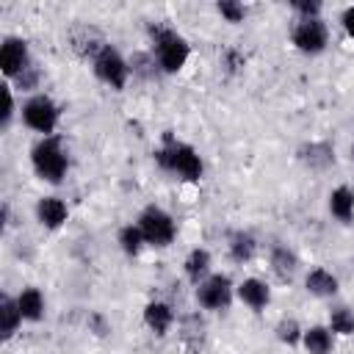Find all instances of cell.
<instances>
[{
    "label": "cell",
    "instance_id": "obj_1",
    "mask_svg": "<svg viewBox=\"0 0 354 354\" xmlns=\"http://www.w3.org/2000/svg\"><path fill=\"white\" fill-rule=\"evenodd\" d=\"M155 160L160 163V169L177 174L180 180H188V183H196L202 177V171H205V163H202L199 152L191 144L174 141L171 136H166L163 147L155 149Z\"/></svg>",
    "mask_w": 354,
    "mask_h": 354
},
{
    "label": "cell",
    "instance_id": "obj_2",
    "mask_svg": "<svg viewBox=\"0 0 354 354\" xmlns=\"http://www.w3.org/2000/svg\"><path fill=\"white\" fill-rule=\"evenodd\" d=\"M30 163H33V171L44 180V183H53L58 185L66 171H69V155L61 144V138L55 136H47V138H39L30 149Z\"/></svg>",
    "mask_w": 354,
    "mask_h": 354
},
{
    "label": "cell",
    "instance_id": "obj_3",
    "mask_svg": "<svg viewBox=\"0 0 354 354\" xmlns=\"http://www.w3.org/2000/svg\"><path fill=\"white\" fill-rule=\"evenodd\" d=\"M149 36H152V47H155V61H158V66L163 72L174 75V72H180L188 64L191 44H188L185 36H180L171 28H160V25H152Z\"/></svg>",
    "mask_w": 354,
    "mask_h": 354
},
{
    "label": "cell",
    "instance_id": "obj_4",
    "mask_svg": "<svg viewBox=\"0 0 354 354\" xmlns=\"http://www.w3.org/2000/svg\"><path fill=\"white\" fill-rule=\"evenodd\" d=\"M22 122L33 130V133H39L41 138H47V136H53L55 133V127H58V122H61V108H58V102L53 100V97H47V94H30L25 102H22Z\"/></svg>",
    "mask_w": 354,
    "mask_h": 354
},
{
    "label": "cell",
    "instance_id": "obj_5",
    "mask_svg": "<svg viewBox=\"0 0 354 354\" xmlns=\"http://www.w3.org/2000/svg\"><path fill=\"white\" fill-rule=\"evenodd\" d=\"M136 224L141 227V232H144V238H147V246L163 249V246L174 243V238H177V221H174V216H171L169 210L158 207V205L144 207V210L138 213V221H136Z\"/></svg>",
    "mask_w": 354,
    "mask_h": 354
},
{
    "label": "cell",
    "instance_id": "obj_6",
    "mask_svg": "<svg viewBox=\"0 0 354 354\" xmlns=\"http://www.w3.org/2000/svg\"><path fill=\"white\" fill-rule=\"evenodd\" d=\"M91 69L97 75V80H102L105 86H111L113 91H122L127 86L130 77V64L122 58V53L111 44H102L97 50V55L91 58Z\"/></svg>",
    "mask_w": 354,
    "mask_h": 354
},
{
    "label": "cell",
    "instance_id": "obj_7",
    "mask_svg": "<svg viewBox=\"0 0 354 354\" xmlns=\"http://www.w3.org/2000/svg\"><path fill=\"white\" fill-rule=\"evenodd\" d=\"M232 282L227 274H210L205 282L196 285V301L202 310H227L232 301Z\"/></svg>",
    "mask_w": 354,
    "mask_h": 354
},
{
    "label": "cell",
    "instance_id": "obj_8",
    "mask_svg": "<svg viewBox=\"0 0 354 354\" xmlns=\"http://www.w3.org/2000/svg\"><path fill=\"white\" fill-rule=\"evenodd\" d=\"M290 39H293L296 50H301L307 55H318L329 44V30H326L324 19H299Z\"/></svg>",
    "mask_w": 354,
    "mask_h": 354
},
{
    "label": "cell",
    "instance_id": "obj_9",
    "mask_svg": "<svg viewBox=\"0 0 354 354\" xmlns=\"http://www.w3.org/2000/svg\"><path fill=\"white\" fill-rule=\"evenodd\" d=\"M0 69L8 80H17L25 69H30V50L28 41L19 36H6L0 44Z\"/></svg>",
    "mask_w": 354,
    "mask_h": 354
},
{
    "label": "cell",
    "instance_id": "obj_10",
    "mask_svg": "<svg viewBox=\"0 0 354 354\" xmlns=\"http://www.w3.org/2000/svg\"><path fill=\"white\" fill-rule=\"evenodd\" d=\"M36 218L47 230H61L66 224V218H69V207L58 196H41L36 202Z\"/></svg>",
    "mask_w": 354,
    "mask_h": 354
},
{
    "label": "cell",
    "instance_id": "obj_11",
    "mask_svg": "<svg viewBox=\"0 0 354 354\" xmlns=\"http://www.w3.org/2000/svg\"><path fill=\"white\" fill-rule=\"evenodd\" d=\"M235 293H238V299H241L249 310H254V313L266 310L268 301H271V288H268L263 279H257V277H246V279L235 288Z\"/></svg>",
    "mask_w": 354,
    "mask_h": 354
},
{
    "label": "cell",
    "instance_id": "obj_12",
    "mask_svg": "<svg viewBox=\"0 0 354 354\" xmlns=\"http://www.w3.org/2000/svg\"><path fill=\"white\" fill-rule=\"evenodd\" d=\"M304 288H307V293H313V296H318V299H332V296L340 290V282H337V277H335L329 268L315 266V268L307 271Z\"/></svg>",
    "mask_w": 354,
    "mask_h": 354
},
{
    "label": "cell",
    "instance_id": "obj_13",
    "mask_svg": "<svg viewBox=\"0 0 354 354\" xmlns=\"http://www.w3.org/2000/svg\"><path fill=\"white\" fill-rule=\"evenodd\" d=\"M210 266H213L210 252H207L205 246H196V249L188 252V257H185V263H183V271H185V277H188L191 285H199V282H205V279L213 274Z\"/></svg>",
    "mask_w": 354,
    "mask_h": 354
},
{
    "label": "cell",
    "instance_id": "obj_14",
    "mask_svg": "<svg viewBox=\"0 0 354 354\" xmlns=\"http://www.w3.org/2000/svg\"><path fill=\"white\" fill-rule=\"evenodd\" d=\"M144 324H147L149 332H155L158 337H163V335L171 329V324H174V310H171V304H166V301H149V304L144 307Z\"/></svg>",
    "mask_w": 354,
    "mask_h": 354
},
{
    "label": "cell",
    "instance_id": "obj_15",
    "mask_svg": "<svg viewBox=\"0 0 354 354\" xmlns=\"http://www.w3.org/2000/svg\"><path fill=\"white\" fill-rule=\"evenodd\" d=\"M301 346H304L307 354H332V348H335V335H332L329 326L315 324V326L304 329V335H301Z\"/></svg>",
    "mask_w": 354,
    "mask_h": 354
},
{
    "label": "cell",
    "instance_id": "obj_16",
    "mask_svg": "<svg viewBox=\"0 0 354 354\" xmlns=\"http://www.w3.org/2000/svg\"><path fill=\"white\" fill-rule=\"evenodd\" d=\"M329 213L343 224L354 218V191L348 185H337L329 191Z\"/></svg>",
    "mask_w": 354,
    "mask_h": 354
},
{
    "label": "cell",
    "instance_id": "obj_17",
    "mask_svg": "<svg viewBox=\"0 0 354 354\" xmlns=\"http://www.w3.org/2000/svg\"><path fill=\"white\" fill-rule=\"evenodd\" d=\"M17 304H19V313H22L25 321L36 324V321L44 318L47 304H44V296H41L39 288H22V293L17 296Z\"/></svg>",
    "mask_w": 354,
    "mask_h": 354
},
{
    "label": "cell",
    "instance_id": "obj_18",
    "mask_svg": "<svg viewBox=\"0 0 354 354\" xmlns=\"http://www.w3.org/2000/svg\"><path fill=\"white\" fill-rule=\"evenodd\" d=\"M22 321L25 318L19 313L17 299L8 296V293H3V299H0V332H3V340H11L17 335V329H19Z\"/></svg>",
    "mask_w": 354,
    "mask_h": 354
},
{
    "label": "cell",
    "instance_id": "obj_19",
    "mask_svg": "<svg viewBox=\"0 0 354 354\" xmlns=\"http://www.w3.org/2000/svg\"><path fill=\"white\" fill-rule=\"evenodd\" d=\"M227 252L232 263H249L257 254V238L252 232H235L227 243Z\"/></svg>",
    "mask_w": 354,
    "mask_h": 354
},
{
    "label": "cell",
    "instance_id": "obj_20",
    "mask_svg": "<svg viewBox=\"0 0 354 354\" xmlns=\"http://www.w3.org/2000/svg\"><path fill=\"white\" fill-rule=\"evenodd\" d=\"M119 246H122V252L127 254V257H136V254H141V249L147 246V238H144V232H141V227L138 224H124L122 230H119Z\"/></svg>",
    "mask_w": 354,
    "mask_h": 354
},
{
    "label": "cell",
    "instance_id": "obj_21",
    "mask_svg": "<svg viewBox=\"0 0 354 354\" xmlns=\"http://www.w3.org/2000/svg\"><path fill=\"white\" fill-rule=\"evenodd\" d=\"M271 268H274V274L279 279H290L293 271L299 268V260L288 246H274L271 249Z\"/></svg>",
    "mask_w": 354,
    "mask_h": 354
},
{
    "label": "cell",
    "instance_id": "obj_22",
    "mask_svg": "<svg viewBox=\"0 0 354 354\" xmlns=\"http://www.w3.org/2000/svg\"><path fill=\"white\" fill-rule=\"evenodd\" d=\"M329 329H332V335H343V337L354 335V313L348 307L329 310Z\"/></svg>",
    "mask_w": 354,
    "mask_h": 354
},
{
    "label": "cell",
    "instance_id": "obj_23",
    "mask_svg": "<svg viewBox=\"0 0 354 354\" xmlns=\"http://www.w3.org/2000/svg\"><path fill=\"white\" fill-rule=\"evenodd\" d=\"M301 335H304V329L299 326L296 318H282V321L277 324V337H279L285 346H299V343H301Z\"/></svg>",
    "mask_w": 354,
    "mask_h": 354
},
{
    "label": "cell",
    "instance_id": "obj_24",
    "mask_svg": "<svg viewBox=\"0 0 354 354\" xmlns=\"http://www.w3.org/2000/svg\"><path fill=\"white\" fill-rule=\"evenodd\" d=\"M216 11H218L227 22H232V25H238V22L246 19V6H243V3H235V0H221V3H216Z\"/></svg>",
    "mask_w": 354,
    "mask_h": 354
},
{
    "label": "cell",
    "instance_id": "obj_25",
    "mask_svg": "<svg viewBox=\"0 0 354 354\" xmlns=\"http://www.w3.org/2000/svg\"><path fill=\"white\" fill-rule=\"evenodd\" d=\"M293 11L299 19H321V3L315 0H293Z\"/></svg>",
    "mask_w": 354,
    "mask_h": 354
},
{
    "label": "cell",
    "instance_id": "obj_26",
    "mask_svg": "<svg viewBox=\"0 0 354 354\" xmlns=\"http://www.w3.org/2000/svg\"><path fill=\"white\" fill-rule=\"evenodd\" d=\"M3 100H6V108H3V119H0V124H3V130L11 124V119H14V113H17V102H14V91H11V86H3Z\"/></svg>",
    "mask_w": 354,
    "mask_h": 354
},
{
    "label": "cell",
    "instance_id": "obj_27",
    "mask_svg": "<svg viewBox=\"0 0 354 354\" xmlns=\"http://www.w3.org/2000/svg\"><path fill=\"white\" fill-rule=\"evenodd\" d=\"M17 83H19V88H22V91H33V88L39 86V72L30 66V69H25V72L17 77Z\"/></svg>",
    "mask_w": 354,
    "mask_h": 354
},
{
    "label": "cell",
    "instance_id": "obj_28",
    "mask_svg": "<svg viewBox=\"0 0 354 354\" xmlns=\"http://www.w3.org/2000/svg\"><path fill=\"white\" fill-rule=\"evenodd\" d=\"M340 22H343L346 33H348V36L354 39V6H348V8L343 11V19H340Z\"/></svg>",
    "mask_w": 354,
    "mask_h": 354
},
{
    "label": "cell",
    "instance_id": "obj_29",
    "mask_svg": "<svg viewBox=\"0 0 354 354\" xmlns=\"http://www.w3.org/2000/svg\"><path fill=\"white\" fill-rule=\"evenodd\" d=\"M224 61H227V66H230V69L243 66V58H241V55H235V53H227V55H224Z\"/></svg>",
    "mask_w": 354,
    "mask_h": 354
},
{
    "label": "cell",
    "instance_id": "obj_30",
    "mask_svg": "<svg viewBox=\"0 0 354 354\" xmlns=\"http://www.w3.org/2000/svg\"><path fill=\"white\" fill-rule=\"evenodd\" d=\"M351 158H354V147H351Z\"/></svg>",
    "mask_w": 354,
    "mask_h": 354
}]
</instances>
